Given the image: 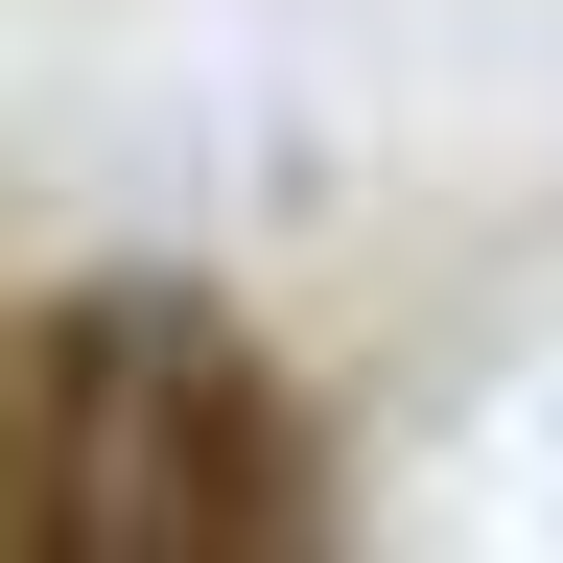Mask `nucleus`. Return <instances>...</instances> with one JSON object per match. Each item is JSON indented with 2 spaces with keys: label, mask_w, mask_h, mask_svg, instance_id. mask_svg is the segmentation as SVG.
<instances>
[{
  "label": "nucleus",
  "mask_w": 563,
  "mask_h": 563,
  "mask_svg": "<svg viewBox=\"0 0 563 563\" xmlns=\"http://www.w3.org/2000/svg\"><path fill=\"white\" fill-rule=\"evenodd\" d=\"M0 540L47 563H258L306 540V399L188 282H70L0 329Z\"/></svg>",
  "instance_id": "1"
}]
</instances>
